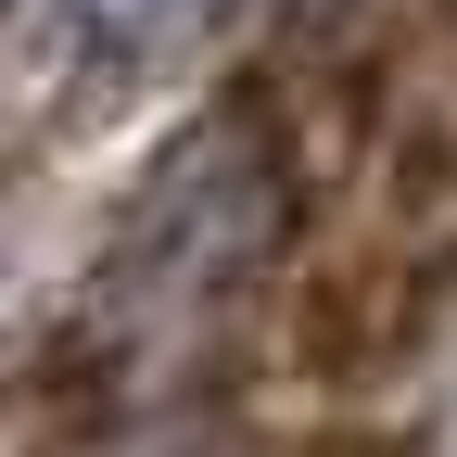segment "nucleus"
<instances>
[{
  "label": "nucleus",
  "mask_w": 457,
  "mask_h": 457,
  "mask_svg": "<svg viewBox=\"0 0 457 457\" xmlns=\"http://www.w3.org/2000/svg\"><path fill=\"white\" fill-rule=\"evenodd\" d=\"M191 0H89V26H179Z\"/></svg>",
  "instance_id": "f257e3e1"
}]
</instances>
